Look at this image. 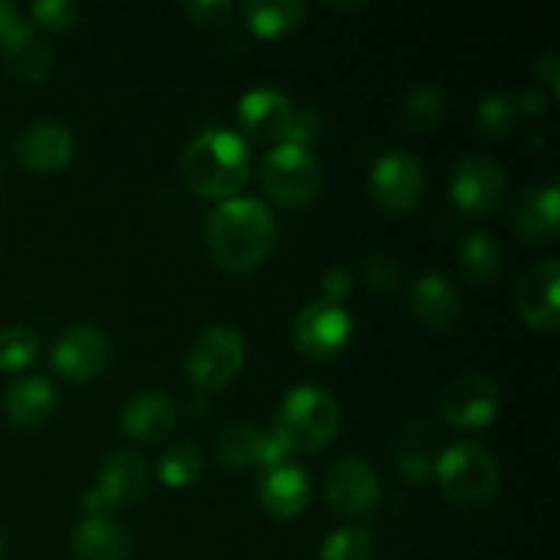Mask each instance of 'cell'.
I'll return each instance as SVG.
<instances>
[{
	"mask_svg": "<svg viewBox=\"0 0 560 560\" xmlns=\"http://www.w3.org/2000/svg\"><path fill=\"white\" fill-rule=\"evenodd\" d=\"M288 446H284L282 441L277 438V432L273 430H260V441H257V457H255V465H260V468H277V465H282L284 459H288Z\"/></svg>",
	"mask_w": 560,
	"mask_h": 560,
	"instance_id": "8d00e7d4",
	"label": "cell"
},
{
	"mask_svg": "<svg viewBox=\"0 0 560 560\" xmlns=\"http://www.w3.org/2000/svg\"><path fill=\"white\" fill-rule=\"evenodd\" d=\"M350 334H353V317L342 304L328 299H317L301 310L295 317L293 337L304 353L317 355V359H328V355L339 353L348 345Z\"/></svg>",
	"mask_w": 560,
	"mask_h": 560,
	"instance_id": "9c48e42d",
	"label": "cell"
},
{
	"mask_svg": "<svg viewBox=\"0 0 560 560\" xmlns=\"http://www.w3.org/2000/svg\"><path fill=\"white\" fill-rule=\"evenodd\" d=\"M74 153V137L69 126L58 120H36L16 137V156L36 173H55Z\"/></svg>",
	"mask_w": 560,
	"mask_h": 560,
	"instance_id": "5bb4252c",
	"label": "cell"
},
{
	"mask_svg": "<svg viewBox=\"0 0 560 560\" xmlns=\"http://www.w3.org/2000/svg\"><path fill=\"white\" fill-rule=\"evenodd\" d=\"M547 107H550V98H547V93L541 88H525L517 96V109H525L530 115L545 113Z\"/></svg>",
	"mask_w": 560,
	"mask_h": 560,
	"instance_id": "ab89813d",
	"label": "cell"
},
{
	"mask_svg": "<svg viewBox=\"0 0 560 560\" xmlns=\"http://www.w3.org/2000/svg\"><path fill=\"white\" fill-rule=\"evenodd\" d=\"M326 498L337 512L348 517H364L381 503V481L364 459L342 457L328 468Z\"/></svg>",
	"mask_w": 560,
	"mask_h": 560,
	"instance_id": "8fae6325",
	"label": "cell"
},
{
	"mask_svg": "<svg viewBox=\"0 0 560 560\" xmlns=\"http://www.w3.org/2000/svg\"><path fill=\"white\" fill-rule=\"evenodd\" d=\"M517 98L509 91H492L490 96L481 98L479 109H476V120L485 129V135L501 137L517 124Z\"/></svg>",
	"mask_w": 560,
	"mask_h": 560,
	"instance_id": "f546056e",
	"label": "cell"
},
{
	"mask_svg": "<svg viewBox=\"0 0 560 560\" xmlns=\"http://www.w3.org/2000/svg\"><path fill=\"white\" fill-rule=\"evenodd\" d=\"M558 71H560L558 55L547 52V55H541V58H536V74H539V80H545L547 85H550L556 93H560Z\"/></svg>",
	"mask_w": 560,
	"mask_h": 560,
	"instance_id": "60d3db41",
	"label": "cell"
},
{
	"mask_svg": "<svg viewBox=\"0 0 560 560\" xmlns=\"http://www.w3.org/2000/svg\"><path fill=\"white\" fill-rule=\"evenodd\" d=\"M271 211L260 200L252 197H233L224 200L208 217V246L217 262L230 271H249L260 266L273 246Z\"/></svg>",
	"mask_w": 560,
	"mask_h": 560,
	"instance_id": "6da1fadb",
	"label": "cell"
},
{
	"mask_svg": "<svg viewBox=\"0 0 560 560\" xmlns=\"http://www.w3.org/2000/svg\"><path fill=\"white\" fill-rule=\"evenodd\" d=\"M0 556H3V539H0Z\"/></svg>",
	"mask_w": 560,
	"mask_h": 560,
	"instance_id": "7bdbcfd3",
	"label": "cell"
},
{
	"mask_svg": "<svg viewBox=\"0 0 560 560\" xmlns=\"http://www.w3.org/2000/svg\"><path fill=\"white\" fill-rule=\"evenodd\" d=\"M104 498L109 509L131 506L140 501L148 490L145 459L131 448H118L109 454L98 468V485L93 487Z\"/></svg>",
	"mask_w": 560,
	"mask_h": 560,
	"instance_id": "9a60e30c",
	"label": "cell"
},
{
	"mask_svg": "<svg viewBox=\"0 0 560 560\" xmlns=\"http://www.w3.org/2000/svg\"><path fill=\"white\" fill-rule=\"evenodd\" d=\"M33 16H36L38 25L44 27H71L77 20H80L82 9L74 0H36L31 5Z\"/></svg>",
	"mask_w": 560,
	"mask_h": 560,
	"instance_id": "d6a6232c",
	"label": "cell"
},
{
	"mask_svg": "<svg viewBox=\"0 0 560 560\" xmlns=\"http://www.w3.org/2000/svg\"><path fill=\"white\" fill-rule=\"evenodd\" d=\"M372 200L388 213H405L421 200L424 191V170L419 159L402 148L386 151L375 162L370 175Z\"/></svg>",
	"mask_w": 560,
	"mask_h": 560,
	"instance_id": "52a82bcc",
	"label": "cell"
},
{
	"mask_svg": "<svg viewBox=\"0 0 560 560\" xmlns=\"http://www.w3.org/2000/svg\"><path fill=\"white\" fill-rule=\"evenodd\" d=\"M260 503L277 517H295L304 512L312 501V481L299 465H277V468L262 470L260 485H257Z\"/></svg>",
	"mask_w": 560,
	"mask_h": 560,
	"instance_id": "e0dca14e",
	"label": "cell"
},
{
	"mask_svg": "<svg viewBox=\"0 0 560 560\" xmlns=\"http://www.w3.org/2000/svg\"><path fill=\"white\" fill-rule=\"evenodd\" d=\"M202 468H206V454L197 443H175L159 459V476L164 485L170 487H186L195 485L200 479Z\"/></svg>",
	"mask_w": 560,
	"mask_h": 560,
	"instance_id": "4316f807",
	"label": "cell"
},
{
	"mask_svg": "<svg viewBox=\"0 0 560 560\" xmlns=\"http://www.w3.org/2000/svg\"><path fill=\"white\" fill-rule=\"evenodd\" d=\"M323 290H326V299L328 301H342L345 295L353 290V277H350L348 268L342 266H334L323 273Z\"/></svg>",
	"mask_w": 560,
	"mask_h": 560,
	"instance_id": "74e56055",
	"label": "cell"
},
{
	"mask_svg": "<svg viewBox=\"0 0 560 560\" xmlns=\"http://www.w3.org/2000/svg\"><path fill=\"white\" fill-rule=\"evenodd\" d=\"M5 413L14 424L33 427L42 424L49 413L55 410V388L47 377L42 375H25L14 381L5 392Z\"/></svg>",
	"mask_w": 560,
	"mask_h": 560,
	"instance_id": "603a6c76",
	"label": "cell"
},
{
	"mask_svg": "<svg viewBox=\"0 0 560 560\" xmlns=\"http://www.w3.org/2000/svg\"><path fill=\"white\" fill-rule=\"evenodd\" d=\"M260 180L268 195L282 206H306L317 197L323 184L320 164L306 145L282 142L271 148L260 162Z\"/></svg>",
	"mask_w": 560,
	"mask_h": 560,
	"instance_id": "5b68a950",
	"label": "cell"
},
{
	"mask_svg": "<svg viewBox=\"0 0 560 560\" xmlns=\"http://www.w3.org/2000/svg\"><path fill=\"white\" fill-rule=\"evenodd\" d=\"M558 284V257H547V260H539L530 268H525L517 282V290H514V304H517L525 323H530L534 328H541V331H556L560 326Z\"/></svg>",
	"mask_w": 560,
	"mask_h": 560,
	"instance_id": "7c38bea8",
	"label": "cell"
},
{
	"mask_svg": "<svg viewBox=\"0 0 560 560\" xmlns=\"http://www.w3.org/2000/svg\"><path fill=\"white\" fill-rule=\"evenodd\" d=\"M244 339L230 326H211L197 334L186 350V375L206 392L222 388L244 366Z\"/></svg>",
	"mask_w": 560,
	"mask_h": 560,
	"instance_id": "8992f818",
	"label": "cell"
},
{
	"mask_svg": "<svg viewBox=\"0 0 560 560\" xmlns=\"http://www.w3.org/2000/svg\"><path fill=\"white\" fill-rule=\"evenodd\" d=\"M320 131V118L315 115V109H293V118H290L288 131H284V142H295V145H306L310 140H315V135Z\"/></svg>",
	"mask_w": 560,
	"mask_h": 560,
	"instance_id": "d590c367",
	"label": "cell"
},
{
	"mask_svg": "<svg viewBox=\"0 0 560 560\" xmlns=\"http://www.w3.org/2000/svg\"><path fill=\"white\" fill-rule=\"evenodd\" d=\"M238 118L255 140H282L293 118V107L277 88H255L241 98Z\"/></svg>",
	"mask_w": 560,
	"mask_h": 560,
	"instance_id": "ac0fdd59",
	"label": "cell"
},
{
	"mask_svg": "<svg viewBox=\"0 0 560 560\" xmlns=\"http://www.w3.org/2000/svg\"><path fill=\"white\" fill-rule=\"evenodd\" d=\"M501 410V388L481 372L459 375L443 388L441 413L457 430H481Z\"/></svg>",
	"mask_w": 560,
	"mask_h": 560,
	"instance_id": "ba28073f",
	"label": "cell"
},
{
	"mask_svg": "<svg viewBox=\"0 0 560 560\" xmlns=\"http://www.w3.org/2000/svg\"><path fill=\"white\" fill-rule=\"evenodd\" d=\"M364 277L375 288H394L399 282V262L388 252H372L364 262Z\"/></svg>",
	"mask_w": 560,
	"mask_h": 560,
	"instance_id": "836d02e7",
	"label": "cell"
},
{
	"mask_svg": "<svg viewBox=\"0 0 560 560\" xmlns=\"http://www.w3.org/2000/svg\"><path fill=\"white\" fill-rule=\"evenodd\" d=\"M22 25H25V20L20 16L16 5L9 3V0H0V49H3L5 44L14 42L16 33L22 31Z\"/></svg>",
	"mask_w": 560,
	"mask_h": 560,
	"instance_id": "f35d334b",
	"label": "cell"
},
{
	"mask_svg": "<svg viewBox=\"0 0 560 560\" xmlns=\"http://www.w3.org/2000/svg\"><path fill=\"white\" fill-rule=\"evenodd\" d=\"M71 547L82 560H126L131 536L109 517H88L71 534Z\"/></svg>",
	"mask_w": 560,
	"mask_h": 560,
	"instance_id": "44dd1931",
	"label": "cell"
},
{
	"mask_svg": "<svg viewBox=\"0 0 560 560\" xmlns=\"http://www.w3.org/2000/svg\"><path fill=\"white\" fill-rule=\"evenodd\" d=\"M257 441H260L257 427L230 424L219 430L217 441H213V452H217L219 463L228 465V468H246V465H255Z\"/></svg>",
	"mask_w": 560,
	"mask_h": 560,
	"instance_id": "83f0119b",
	"label": "cell"
},
{
	"mask_svg": "<svg viewBox=\"0 0 560 560\" xmlns=\"http://www.w3.org/2000/svg\"><path fill=\"white\" fill-rule=\"evenodd\" d=\"M372 536L364 528H339L323 541L320 560H370Z\"/></svg>",
	"mask_w": 560,
	"mask_h": 560,
	"instance_id": "1f68e13d",
	"label": "cell"
},
{
	"mask_svg": "<svg viewBox=\"0 0 560 560\" xmlns=\"http://www.w3.org/2000/svg\"><path fill=\"white\" fill-rule=\"evenodd\" d=\"M124 430L137 441H162L178 421V408L164 392H140L124 408Z\"/></svg>",
	"mask_w": 560,
	"mask_h": 560,
	"instance_id": "ffe728a7",
	"label": "cell"
},
{
	"mask_svg": "<svg viewBox=\"0 0 560 560\" xmlns=\"http://www.w3.org/2000/svg\"><path fill=\"white\" fill-rule=\"evenodd\" d=\"M186 11L197 25H224L233 16V3H228V0H191V3H186Z\"/></svg>",
	"mask_w": 560,
	"mask_h": 560,
	"instance_id": "e575fe53",
	"label": "cell"
},
{
	"mask_svg": "<svg viewBox=\"0 0 560 560\" xmlns=\"http://www.w3.org/2000/svg\"><path fill=\"white\" fill-rule=\"evenodd\" d=\"M3 167H5V159H3V153H0V175H3Z\"/></svg>",
	"mask_w": 560,
	"mask_h": 560,
	"instance_id": "b9f144b4",
	"label": "cell"
},
{
	"mask_svg": "<svg viewBox=\"0 0 560 560\" xmlns=\"http://www.w3.org/2000/svg\"><path fill=\"white\" fill-rule=\"evenodd\" d=\"M38 355V337L25 326H11L0 331V370H25Z\"/></svg>",
	"mask_w": 560,
	"mask_h": 560,
	"instance_id": "4dcf8cb0",
	"label": "cell"
},
{
	"mask_svg": "<svg viewBox=\"0 0 560 560\" xmlns=\"http://www.w3.org/2000/svg\"><path fill=\"white\" fill-rule=\"evenodd\" d=\"M410 310L416 312V317L424 326L443 331V328H452L459 320V315H463V299H459L457 288L446 277H441V273H424L410 288Z\"/></svg>",
	"mask_w": 560,
	"mask_h": 560,
	"instance_id": "d6986e66",
	"label": "cell"
},
{
	"mask_svg": "<svg viewBox=\"0 0 560 560\" xmlns=\"http://www.w3.org/2000/svg\"><path fill=\"white\" fill-rule=\"evenodd\" d=\"M512 222L534 244H552L560 235L558 186H528L512 202Z\"/></svg>",
	"mask_w": 560,
	"mask_h": 560,
	"instance_id": "2e32d148",
	"label": "cell"
},
{
	"mask_svg": "<svg viewBox=\"0 0 560 560\" xmlns=\"http://www.w3.org/2000/svg\"><path fill=\"white\" fill-rule=\"evenodd\" d=\"M443 115V96L438 88L432 85H416L410 88L399 104V118L408 129L427 131L441 120Z\"/></svg>",
	"mask_w": 560,
	"mask_h": 560,
	"instance_id": "f1b7e54d",
	"label": "cell"
},
{
	"mask_svg": "<svg viewBox=\"0 0 560 560\" xmlns=\"http://www.w3.org/2000/svg\"><path fill=\"white\" fill-rule=\"evenodd\" d=\"M435 427L427 421H419L405 432L402 443H399V470L405 479L413 485L427 481V476L435 470Z\"/></svg>",
	"mask_w": 560,
	"mask_h": 560,
	"instance_id": "d4e9b609",
	"label": "cell"
},
{
	"mask_svg": "<svg viewBox=\"0 0 560 560\" xmlns=\"http://www.w3.org/2000/svg\"><path fill=\"white\" fill-rule=\"evenodd\" d=\"M109 359V339L91 323L69 326L52 345V364L69 381H91Z\"/></svg>",
	"mask_w": 560,
	"mask_h": 560,
	"instance_id": "4fadbf2b",
	"label": "cell"
},
{
	"mask_svg": "<svg viewBox=\"0 0 560 560\" xmlns=\"http://www.w3.org/2000/svg\"><path fill=\"white\" fill-rule=\"evenodd\" d=\"M339 430V405L326 388L304 386L290 388L273 416V432L288 446V452H317L328 446Z\"/></svg>",
	"mask_w": 560,
	"mask_h": 560,
	"instance_id": "3957f363",
	"label": "cell"
},
{
	"mask_svg": "<svg viewBox=\"0 0 560 560\" xmlns=\"http://www.w3.org/2000/svg\"><path fill=\"white\" fill-rule=\"evenodd\" d=\"M452 200L465 213H487L506 191V173L487 153H465L452 173Z\"/></svg>",
	"mask_w": 560,
	"mask_h": 560,
	"instance_id": "30bf717a",
	"label": "cell"
},
{
	"mask_svg": "<svg viewBox=\"0 0 560 560\" xmlns=\"http://www.w3.org/2000/svg\"><path fill=\"white\" fill-rule=\"evenodd\" d=\"M249 145L230 129H208L186 145L180 175L202 197L228 200L249 180Z\"/></svg>",
	"mask_w": 560,
	"mask_h": 560,
	"instance_id": "7a4b0ae2",
	"label": "cell"
},
{
	"mask_svg": "<svg viewBox=\"0 0 560 560\" xmlns=\"http://www.w3.org/2000/svg\"><path fill=\"white\" fill-rule=\"evenodd\" d=\"M501 246L490 233H468L459 241V268L476 284H487L501 271Z\"/></svg>",
	"mask_w": 560,
	"mask_h": 560,
	"instance_id": "484cf974",
	"label": "cell"
},
{
	"mask_svg": "<svg viewBox=\"0 0 560 560\" xmlns=\"http://www.w3.org/2000/svg\"><path fill=\"white\" fill-rule=\"evenodd\" d=\"M435 474L448 501L465 509L490 503L501 485L495 454L474 441H459L438 454Z\"/></svg>",
	"mask_w": 560,
	"mask_h": 560,
	"instance_id": "277c9868",
	"label": "cell"
},
{
	"mask_svg": "<svg viewBox=\"0 0 560 560\" xmlns=\"http://www.w3.org/2000/svg\"><path fill=\"white\" fill-rule=\"evenodd\" d=\"M0 52H3V60L11 74L22 82L42 80L49 71V66H52L49 38L36 25H31V22H25L22 31L14 36V42L5 44Z\"/></svg>",
	"mask_w": 560,
	"mask_h": 560,
	"instance_id": "7402d4cb",
	"label": "cell"
},
{
	"mask_svg": "<svg viewBox=\"0 0 560 560\" xmlns=\"http://www.w3.org/2000/svg\"><path fill=\"white\" fill-rule=\"evenodd\" d=\"M244 14L257 36L271 38L299 27L306 16V5L301 0H249Z\"/></svg>",
	"mask_w": 560,
	"mask_h": 560,
	"instance_id": "cb8c5ba5",
	"label": "cell"
}]
</instances>
